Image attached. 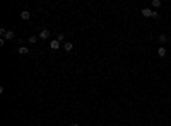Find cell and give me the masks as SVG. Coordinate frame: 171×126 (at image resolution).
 <instances>
[{
    "mask_svg": "<svg viewBox=\"0 0 171 126\" xmlns=\"http://www.w3.org/2000/svg\"><path fill=\"white\" fill-rule=\"evenodd\" d=\"M152 12H154V10H151V9H142V10H140V14H142L144 17H152Z\"/></svg>",
    "mask_w": 171,
    "mask_h": 126,
    "instance_id": "cell-1",
    "label": "cell"
},
{
    "mask_svg": "<svg viewBox=\"0 0 171 126\" xmlns=\"http://www.w3.org/2000/svg\"><path fill=\"white\" fill-rule=\"evenodd\" d=\"M50 48H51L53 51H57V49L60 48V41H50Z\"/></svg>",
    "mask_w": 171,
    "mask_h": 126,
    "instance_id": "cell-2",
    "label": "cell"
},
{
    "mask_svg": "<svg viewBox=\"0 0 171 126\" xmlns=\"http://www.w3.org/2000/svg\"><path fill=\"white\" fill-rule=\"evenodd\" d=\"M40 38H41V39H48V38H50V31H48V29H43V31L40 33Z\"/></svg>",
    "mask_w": 171,
    "mask_h": 126,
    "instance_id": "cell-3",
    "label": "cell"
},
{
    "mask_svg": "<svg viewBox=\"0 0 171 126\" xmlns=\"http://www.w3.org/2000/svg\"><path fill=\"white\" fill-rule=\"evenodd\" d=\"M4 39H9V41H12L14 39V31H7L4 36Z\"/></svg>",
    "mask_w": 171,
    "mask_h": 126,
    "instance_id": "cell-4",
    "label": "cell"
},
{
    "mask_svg": "<svg viewBox=\"0 0 171 126\" xmlns=\"http://www.w3.org/2000/svg\"><path fill=\"white\" fill-rule=\"evenodd\" d=\"M29 17H31V14L28 12V10H22V12H21V19H24V20H28Z\"/></svg>",
    "mask_w": 171,
    "mask_h": 126,
    "instance_id": "cell-5",
    "label": "cell"
},
{
    "mask_svg": "<svg viewBox=\"0 0 171 126\" xmlns=\"http://www.w3.org/2000/svg\"><path fill=\"white\" fill-rule=\"evenodd\" d=\"M157 55H159L161 58H164V56H166V48H163V46H161V48L157 49Z\"/></svg>",
    "mask_w": 171,
    "mask_h": 126,
    "instance_id": "cell-6",
    "label": "cell"
},
{
    "mask_svg": "<svg viewBox=\"0 0 171 126\" xmlns=\"http://www.w3.org/2000/svg\"><path fill=\"white\" fill-rule=\"evenodd\" d=\"M29 49L26 48V46H19V55H28Z\"/></svg>",
    "mask_w": 171,
    "mask_h": 126,
    "instance_id": "cell-7",
    "label": "cell"
},
{
    "mask_svg": "<svg viewBox=\"0 0 171 126\" xmlns=\"http://www.w3.org/2000/svg\"><path fill=\"white\" fill-rule=\"evenodd\" d=\"M72 48H74V45H72V43L65 41V51H72Z\"/></svg>",
    "mask_w": 171,
    "mask_h": 126,
    "instance_id": "cell-8",
    "label": "cell"
},
{
    "mask_svg": "<svg viewBox=\"0 0 171 126\" xmlns=\"http://www.w3.org/2000/svg\"><path fill=\"white\" fill-rule=\"evenodd\" d=\"M28 41L31 43V45H34V43L38 41V38H36V36H29V39H28Z\"/></svg>",
    "mask_w": 171,
    "mask_h": 126,
    "instance_id": "cell-9",
    "label": "cell"
},
{
    "mask_svg": "<svg viewBox=\"0 0 171 126\" xmlns=\"http://www.w3.org/2000/svg\"><path fill=\"white\" fill-rule=\"evenodd\" d=\"M152 7H156V9L161 7V2H159V0H154V2H152Z\"/></svg>",
    "mask_w": 171,
    "mask_h": 126,
    "instance_id": "cell-10",
    "label": "cell"
},
{
    "mask_svg": "<svg viewBox=\"0 0 171 126\" xmlns=\"http://www.w3.org/2000/svg\"><path fill=\"white\" fill-rule=\"evenodd\" d=\"M166 39H168L166 34H161V36H159V41H161V43H166Z\"/></svg>",
    "mask_w": 171,
    "mask_h": 126,
    "instance_id": "cell-11",
    "label": "cell"
},
{
    "mask_svg": "<svg viewBox=\"0 0 171 126\" xmlns=\"http://www.w3.org/2000/svg\"><path fill=\"white\" fill-rule=\"evenodd\" d=\"M63 38H65L63 34H62V33H58V36H57V41H63Z\"/></svg>",
    "mask_w": 171,
    "mask_h": 126,
    "instance_id": "cell-12",
    "label": "cell"
},
{
    "mask_svg": "<svg viewBox=\"0 0 171 126\" xmlns=\"http://www.w3.org/2000/svg\"><path fill=\"white\" fill-rule=\"evenodd\" d=\"M70 126H81V124H79V123H74V124H70Z\"/></svg>",
    "mask_w": 171,
    "mask_h": 126,
    "instance_id": "cell-13",
    "label": "cell"
}]
</instances>
